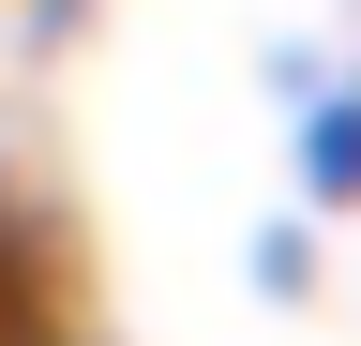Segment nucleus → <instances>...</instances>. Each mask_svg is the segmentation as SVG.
Segmentation results:
<instances>
[{"mask_svg": "<svg viewBox=\"0 0 361 346\" xmlns=\"http://www.w3.org/2000/svg\"><path fill=\"white\" fill-rule=\"evenodd\" d=\"M301 181H316V196L361 181V106H316V121H301Z\"/></svg>", "mask_w": 361, "mask_h": 346, "instance_id": "f257e3e1", "label": "nucleus"}]
</instances>
